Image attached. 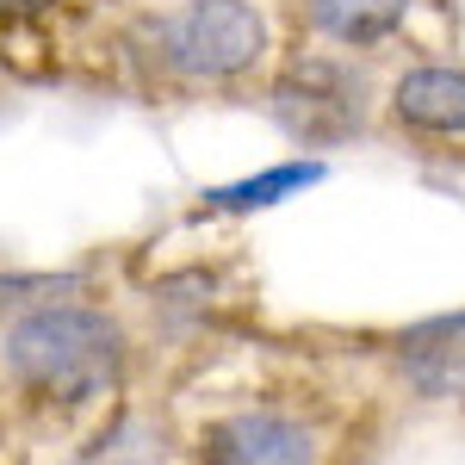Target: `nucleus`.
<instances>
[{"label":"nucleus","mask_w":465,"mask_h":465,"mask_svg":"<svg viewBox=\"0 0 465 465\" xmlns=\"http://www.w3.org/2000/svg\"><path fill=\"white\" fill-rule=\"evenodd\" d=\"M137 335L100 298L44 286L0 311V403L25 429L74 434L106 422L131 391Z\"/></svg>","instance_id":"obj_1"},{"label":"nucleus","mask_w":465,"mask_h":465,"mask_svg":"<svg viewBox=\"0 0 465 465\" xmlns=\"http://www.w3.org/2000/svg\"><path fill=\"white\" fill-rule=\"evenodd\" d=\"M118 69L143 100H236L261 94L280 63L261 0H162L137 6L118 32Z\"/></svg>","instance_id":"obj_2"},{"label":"nucleus","mask_w":465,"mask_h":465,"mask_svg":"<svg viewBox=\"0 0 465 465\" xmlns=\"http://www.w3.org/2000/svg\"><path fill=\"white\" fill-rule=\"evenodd\" d=\"M360 422L348 403L317 391H254L205 410L180 465H354Z\"/></svg>","instance_id":"obj_3"},{"label":"nucleus","mask_w":465,"mask_h":465,"mask_svg":"<svg viewBox=\"0 0 465 465\" xmlns=\"http://www.w3.org/2000/svg\"><path fill=\"white\" fill-rule=\"evenodd\" d=\"M379 94L385 87L372 81L366 56L329 44H292L261 87V106L298 149H341L379 131Z\"/></svg>","instance_id":"obj_4"},{"label":"nucleus","mask_w":465,"mask_h":465,"mask_svg":"<svg viewBox=\"0 0 465 465\" xmlns=\"http://www.w3.org/2000/svg\"><path fill=\"white\" fill-rule=\"evenodd\" d=\"M372 360H379L385 385L403 403L440 410V416H465V304L379 335Z\"/></svg>","instance_id":"obj_5"},{"label":"nucleus","mask_w":465,"mask_h":465,"mask_svg":"<svg viewBox=\"0 0 465 465\" xmlns=\"http://www.w3.org/2000/svg\"><path fill=\"white\" fill-rule=\"evenodd\" d=\"M379 131L391 143L434 149V155L465 149V63L453 56L403 63L379 94Z\"/></svg>","instance_id":"obj_6"},{"label":"nucleus","mask_w":465,"mask_h":465,"mask_svg":"<svg viewBox=\"0 0 465 465\" xmlns=\"http://www.w3.org/2000/svg\"><path fill=\"white\" fill-rule=\"evenodd\" d=\"M422 0H286V19L298 44H329V50H354L372 56L410 32V13Z\"/></svg>","instance_id":"obj_7"},{"label":"nucleus","mask_w":465,"mask_h":465,"mask_svg":"<svg viewBox=\"0 0 465 465\" xmlns=\"http://www.w3.org/2000/svg\"><path fill=\"white\" fill-rule=\"evenodd\" d=\"M322 180V162H286V168H267V174L254 180H236V186H212V193H199V217H217V212H267V205H280L292 193H304V186H317Z\"/></svg>","instance_id":"obj_8"},{"label":"nucleus","mask_w":465,"mask_h":465,"mask_svg":"<svg viewBox=\"0 0 465 465\" xmlns=\"http://www.w3.org/2000/svg\"><path fill=\"white\" fill-rule=\"evenodd\" d=\"M69 0H0V37H32L44 32Z\"/></svg>","instance_id":"obj_9"}]
</instances>
